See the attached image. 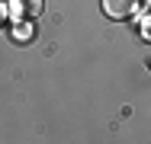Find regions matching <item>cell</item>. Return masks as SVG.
<instances>
[{"instance_id":"4","label":"cell","mask_w":151,"mask_h":144,"mask_svg":"<svg viewBox=\"0 0 151 144\" xmlns=\"http://www.w3.org/2000/svg\"><path fill=\"white\" fill-rule=\"evenodd\" d=\"M138 32H142V38H145V42H151V13L145 16V19H142V26H138Z\"/></svg>"},{"instance_id":"1","label":"cell","mask_w":151,"mask_h":144,"mask_svg":"<svg viewBox=\"0 0 151 144\" xmlns=\"http://www.w3.org/2000/svg\"><path fill=\"white\" fill-rule=\"evenodd\" d=\"M135 6H138V0H103V13L109 19H129L135 13Z\"/></svg>"},{"instance_id":"3","label":"cell","mask_w":151,"mask_h":144,"mask_svg":"<svg viewBox=\"0 0 151 144\" xmlns=\"http://www.w3.org/2000/svg\"><path fill=\"white\" fill-rule=\"evenodd\" d=\"M32 38H35V26H32V23H16V26H13V42L26 45Z\"/></svg>"},{"instance_id":"6","label":"cell","mask_w":151,"mask_h":144,"mask_svg":"<svg viewBox=\"0 0 151 144\" xmlns=\"http://www.w3.org/2000/svg\"><path fill=\"white\" fill-rule=\"evenodd\" d=\"M148 3H151V0H148Z\"/></svg>"},{"instance_id":"2","label":"cell","mask_w":151,"mask_h":144,"mask_svg":"<svg viewBox=\"0 0 151 144\" xmlns=\"http://www.w3.org/2000/svg\"><path fill=\"white\" fill-rule=\"evenodd\" d=\"M42 6H45L42 0H13V3H10V10H13L16 16H23V13H29V16H39V13H42Z\"/></svg>"},{"instance_id":"5","label":"cell","mask_w":151,"mask_h":144,"mask_svg":"<svg viewBox=\"0 0 151 144\" xmlns=\"http://www.w3.org/2000/svg\"><path fill=\"white\" fill-rule=\"evenodd\" d=\"M3 19H6V10H3V6H0V26H3Z\"/></svg>"}]
</instances>
